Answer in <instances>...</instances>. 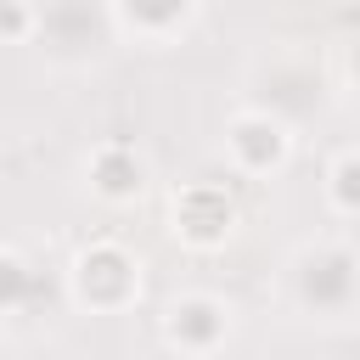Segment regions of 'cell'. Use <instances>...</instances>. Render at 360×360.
Here are the masks:
<instances>
[{
  "mask_svg": "<svg viewBox=\"0 0 360 360\" xmlns=\"http://www.w3.org/2000/svg\"><path fill=\"white\" fill-rule=\"evenodd\" d=\"M360 270V259L349 253V248H309L304 259H298V292H304V304H315V309H343L349 304V292H354V276Z\"/></svg>",
  "mask_w": 360,
  "mask_h": 360,
  "instance_id": "obj_4",
  "label": "cell"
},
{
  "mask_svg": "<svg viewBox=\"0 0 360 360\" xmlns=\"http://www.w3.org/2000/svg\"><path fill=\"white\" fill-rule=\"evenodd\" d=\"M28 287H34V270L22 264V253L0 248V309H17L28 298Z\"/></svg>",
  "mask_w": 360,
  "mask_h": 360,
  "instance_id": "obj_9",
  "label": "cell"
},
{
  "mask_svg": "<svg viewBox=\"0 0 360 360\" xmlns=\"http://www.w3.org/2000/svg\"><path fill=\"white\" fill-rule=\"evenodd\" d=\"M326 197H332L338 214H354L360 219V152H343L326 169Z\"/></svg>",
  "mask_w": 360,
  "mask_h": 360,
  "instance_id": "obj_7",
  "label": "cell"
},
{
  "mask_svg": "<svg viewBox=\"0 0 360 360\" xmlns=\"http://www.w3.org/2000/svg\"><path fill=\"white\" fill-rule=\"evenodd\" d=\"M141 186H146V163H141L129 146L107 141V146L90 152V191H96L101 202H135Z\"/></svg>",
  "mask_w": 360,
  "mask_h": 360,
  "instance_id": "obj_6",
  "label": "cell"
},
{
  "mask_svg": "<svg viewBox=\"0 0 360 360\" xmlns=\"http://www.w3.org/2000/svg\"><path fill=\"white\" fill-rule=\"evenodd\" d=\"M129 17H135V28L141 34H152V39H163L174 22H186V11H191V0H141V6H124Z\"/></svg>",
  "mask_w": 360,
  "mask_h": 360,
  "instance_id": "obj_8",
  "label": "cell"
},
{
  "mask_svg": "<svg viewBox=\"0 0 360 360\" xmlns=\"http://www.w3.org/2000/svg\"><path fill=\"white\" fill-rule=\"evenodd\" d=\"M73 287L90 309H124L141 292V264L118 242H96L73 259Z\"/></svg>",
  "mask_w": 360,
  "mask_h": 360,
  "instance_id": "obj_2",
  "label": "cell"
},
{
  "mask_svg": "<svg viewBox=\"0 0 360 360\" xmlns=\"http://www.w3.org/2000/svg\"><path fill=\"white\" fill-rule=\"evenodd\" d=\"M231 326V309L208 292H191V298H174L169 315H163V338L174 349H191V354H208Z\"/></svg>",
  "mask_w": 360,
  "mask_h": 360,
  "instance_id": "obj_5",
  "label": "cell"
},
{
  "mask_svg": "<svg viewBox=\"0 0 360 360\" xmlns=\"http://www.w3.org/2000/svg\"><path fill=\"white\" fill-rule=\"evenodd\" d=\"M287 124L270 118V112H236L231 129H225V152L242 174H270L287 163Z\"/></svg>",
  "mask_w": 360,
  "mask_h": 360,
  "instance_id": "obj_3",
  "label": "cell"
},
{
  "mask_svg": "<svg viewBox=\"0 0 360 360\" xmlns=\"http://www.w3.org/2000/svg\"><path fill=\"white\" fill-rule=\"evenodd\" d=\"M34 28V6L28 0H0V39H28Z\"/></svg>",
  "mask_w": 360,
  "mask_h": 360,
  "instance_id": "obj_10",
  "label": "cell"
},
{
  "mask_svg": "<svg viewBox=\"0 0 360 360\" xmlns=\"http://www.w3.org/2000/svg\"><path fill=\"white\" fill-rule=\"evenodd\" d=\"M236 231V202L225 197V186L214 180H191L186 191H174V236L197 253L225 248Z\"/></svg>",
  "mask_w": 360,
  "mask_h": 360,
  "instance_id": "obj_1",
  "label": "cell"
}]
</instances>
